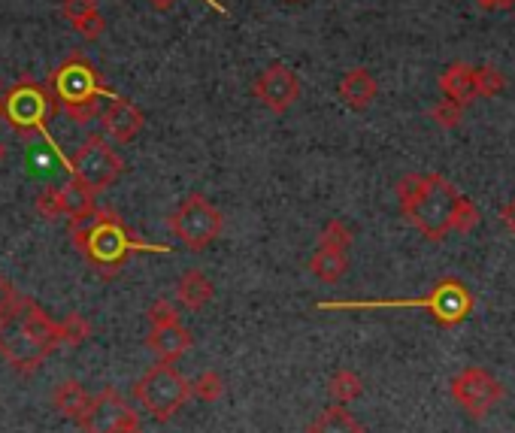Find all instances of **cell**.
<instances>
[{
	"instance_id": "obj_36",
	"label": "cell",
	"mask_w": 515,
	"mask_h": 433,
	"mask_svg": "<svg viewBox=\"0 0 515 433\" xmlns=\"http://www.w3.org/2000/svg\"><path fill=\"white\" fill-rule=\"evenodd\" d=\"M4 161H7V146L0 143V164H4Z\"/></svg>"
},
{
	"instance_id": "obj_4",
	"label": "cell",
	"mask_w": 515,
	"mask_h": 433,
	"mask_svg": "<svg viewBox=\"0 0 515 433\" xmlns=\"http://www.w3.org/2000/svg\"><path fill=\"white\" fill-rule=\"evenodd\" d=\"M58 110H64L67 119L85 125L97 116L100 110V97H116V91H110L103 85V76L97 73V67L91 64L88 55L82 52H70L46 79Z\"/></svg>"
},
{
	"instance_id": "obj_17",
	"label": "cell",
	"mask_w": 515,
	"mask_h": 433,
	"mask_svg": "<svg viewBox=\"0 0 515 433\" xmlns=\"http://www.w3.org/2000/svg\"><path fill=\"white\" fill-rule=\"evenodd\" d=\"M473 70H476V67H470V64H464V61L449 64V67L443 70V76H440V91H443V97L458 100L461 106L473 103V100H476V79H473Z\"/></svg>"
},
{
	"instance_id": "obj_20",
	"label": "cell",
	"mask_w": 515,
	"mask_h": 433,
	"mask_svg": "<svg viewBox=\"0 0 515 433\" xmlns=\"http://www.w3.org/2000/svg\"><path fill=\"white\" fill-rule=\"evenodd\" d=\"M306 433H367V430L346 406L334 403L306 424Z\"/></svg>"
},
{
	"instance_id": "obj_2",
	"label": "cell",
	"mask_w": 515,
	"mask_h": 433,
	"mask_svg": "<svg viewBox=\"0 0 515 433\" xmlns=\"http://www.w3.org/2000/svg\"><path fill=\"white\" fill-rule=\"evenodd\" d=\"M55 349L58 321H52V315H46L37 300L16 294L10 306L0 312V358L16 373L31 376Z\"/></svg>"
},
{
	"instance_id": "obj_6",
	"label": "cell",
	"mask_w": 515,
	"mask_h": 433,
	"mask_svg": "<svg viewBox=\"0 0 515 433\" xmlns=\"http://www.w3.org/2000/svg\"><path fill=\"white\" fill-rule=\"evenodd\" d=\"M55 113H58V103L46 82L19 79L0 97V119L22 137H31V134L46 137V128L55 119Z\"/></svg>"
},
{
	"instance_id": "obj_31",
	"label": "cell",
	"mask_w": 515,
	"mask_h": 433,
	"mask_svg": "<svg viewBox=\"0 0 515 433\" xmlns=\"http://www.w3.org/2000/svg\"><path fill=\"white\" fill-rule=\"evenodd\" d=\"M103 31H107V19H103L100 13H94V16H88L85 22H79V25H76V34H79V37H85V40H97Z\"/></svg>"
},
{
	"instance_id": "obj_3",
	"label": "cell",
	"mask_w": 515,
	"mask_h": 433,
	"mask_svg": "<svg viewBox=\"0 0 515 433\" xmlns=\"http://www.w3.org/2000/svg\"><path fill=\"white\" fill-rule=\"evenodd\" d=\"M461 191L440 173H406L397 182L400 212L422 237L443 243L452 234V209Z\"/></svg>"
},
{
	"instance_id": "obj_13",
	"label": "cell",
	"mask_w": 515,
	"mask_h": 433,
	"mask_svg": "<svg viewBox=\"0 0 515 433\" xmlns=\"http://www.w3.org/2000/svg\"><path fill=\"white\" fill-rule=\"evenodd\" d=\"M146 346L158 355V361L176 364V361L191 349V334L182 328V321H179V318L158 321V324H149Z\"/></svg>"
},
{
	"instance_id": "obj_15",
	"label": "cell",
	"mask_w": 515,
	"mask_h": 433,
	"mask_svg": "<svg viewBox=\"0 0 515 433\" xmlns=\"http://www.w3.org/2000/svg\"><path fill=\"white\" fill-rule=\"evenodd\" d=\"M376 94H379V85H376V79H373V73L367 67L349 70L343 76V82H340V97H343V103L349 106V110H355V113H364L367 106H373Z\"/></svg>"
},
{
	"instance_id": "obj_23",
	"label": "cell",
	"mask_w": 515,
	"mask_h": 433,
	"mask_svg": "<svg viewBox=\"0 0 515 433\" xmlns=\"http://www.w3.org/2000/svg\"><path fill=\"white\" fill-rule=\"evenodd\" d=\"M88 340H91V321H88L85 315L70 312L67 318L58 321V346L76 349V346H82V343H88Z\"/></svg>"
},
{
	"instance_id": "obj_24",
	"label": "cell",
	"mask_w": 515,
	"mask_h": 433,
	"mask_svg": "<svg viewBox=\"0 0 515 433\" xmlns=\"http://www.w3.org/2000/svg\"><path fill=\"white\" fill-rule=\"evenodd\" d=\"M222 394H225V379L216 370H206L191 382V397H197L203 403H216V400H222Z\"/></svg>"
},
{
	"instance_id": "obj_28",
	"label": "cell",
	"mask_w": 515,
	"mask_h": 433,
	"mask_svg": "<svg viewBox=\"0 0 515 433\" xmlns=\"http://www.w3.org/2000/svg\"><path fill=\"white\" fill-rule=\"evenodd\" d=\"M352 240H355V237H352L349 225H346L343 219H331V222L325 225L322 237H319V246H331V249H343V252H349Z\"/></svg>"
},
{
	"instance_id": "obj_12",
	"label": "cell",
	"mask_w": 515,
	"mask_h": 433,
	"mask_svg": "<svg viewBox=\"0 0 515 433\" xmlns=\"http://www.w3.org/2000/svg\"><path fill=\"white\" fill-rule=\"evenodd\" d=\"M252 94L270 113H288L300 97V79L285 64H270L252 82Z\"/></svg>"
},
{
	"instance_id": "obj_34",
	"label": "cell",
	"mask_w": 515,
	"mask_h": 433,
	"mask_svg": "<svg viewBox=\"0 0 515 433\" xmlns=\"http://www.w3.org/2000/svg\"><path fill=\"white\" fill-rule=\"evenodd\" d=\"M476 4L485 7V10H512L515 0H476Z\"/></svg>"
},
{
	"instance_id": "obj_35",
	"label": "cell",
	"mask_w": 515,
	"mask_h": 433,
	"mask_svg": "<svg viewBox=\"0 0 515 433\" xmlns=\"http://www.w3.org/2000/svg\"><path fill=\"white\" fill-rule=\"evenodd\" d=\"M149 4H152L155 10H170V7L176 4V0H149Z\"/></svg>"
},
{
	"instance_id": "obj_30",
	"label": "cell",
	"mask_w": 515,
	"mask_h": 433,
	"mask_svg": "<svg viewBox=\"0 0 515 433\" xmlns=\"http://www.w3.org/2000/svg\"><path fill=\"white\" fill-rule=\"evenodd\" d=\"M37 212H40V219H46V222H58V219H64V209H61V194H58V188H46L40 197H37Z\"/></svg>"
},
{
	"instance_id": "obj_7",
	"label": "cell",
	"mask_w": 515,
	"mask_h": 433,
	"mask_svg": "<svg viewBox=\"0 0 515 433\" xmlns=\"http://www.w3.org/2000/svg\"><path fill=\"white\" fill-rule=\"evenodd\" d=\"M134 397L137 403L155 418V421H167L173 418L191 397V382L176 370V364L158 361L155 367H149L137 385H134Z\"/></svg>"
},
{
	"instance_id": "obj_8",
	"label": "cell",
	"mask_w": 515,
	"mask_h": 433,
	"mask_svg": "<svg viewBox=\"0 0 515 433\" xmlns=\"http://www.w3.org/2000/svg\"><path fill=\"white\" fill-rule=\"evenodd\" d=\"M167 228L173 231V237H179L191 252H203L210 249L222 231H225V215L206 200L203 194H188L167 219Z\"/></svg>"
},
{
	"instance_id": "obj_1",
	"label": "cell",
	"mask_w": 515,
	"mask_h": 433,
	"mask_svg": "<svg viewBox=\"0 0 515 433\" xmlns=\"http://www.w3.org/2000/svg\"><path fill=\"white\" fill-rule=\"evenodd\" d=\"M70 240L100 279L119 276L125 261L137 252H155V255L170 252V246H158L134 237L113 209H97V206L88 215H82V219H70Z\"/></svg>"
},
{
	"instance_id": "obj_11",
	"label": "cell",
	"mask_w": 515,
	"mask_h": 433,
	"mask_svg": "<svg viewBox=\"0 0 515 433\" xmlns=\"http://www.w3.org/2000/svg\"><path fill=\"white\" fill-rule=\"evenodd\" d=\"M449 391H452L455 403L473 418H485L503 400V385L485 367H464L449 382Z\"/></svg>"
},
{
	"instance_id": "obj_16",
	"label": "cell",
	"mask_w": 515,
	"mask_h": 433,
	"mask_svg": "<svg viewBox=\"0 0 515 433\" xmlns=\"http://www.w3.org/2000/svg\"><path fill=\"white\" fill-rule=\"evenodd\" d=\"M216 297V285L210 282V276H206L203 270H185L182 276H179V282H176V300L185 306V309H191V312H197V309H203L206 303H210Z\"/></svg>"
},
{
	"instance_id": "obj_32",
	"label": "cell",
	"mask_w": 515,
	"mask_h": 433,
	"mask_svg": "<svg viewBox=\"0 0 515 433\" xmlns=\"http://www.w3.org/2000/svg\"><path fill=\"white\" fill-rule=\"evenodd\" d=\"M500 219H503V225H506V231L515 237V197L503 206V212H500Z\"/></svg>"
},
{
	"instance_id": "obj_22",
	"label": "cell",
	"mask_w": 515,
	"mask_h": 433,
	"mask_svg": "<svg viewBox=\"0 0 515 433\" xmlns=\"http://www.w3.org/2000/svg\"><path fill=\"white\" fill-rule=\"evenodd\" d=\"M328 394H331L334 403L346 406V403H352V400H358V397L364 394V379H361L355 370L340 367V370L328 379Z\"/></svg>"
},
{
	"instance_id": "obj_14",
	"label": "cell",
	"mask_w": 515,
	"mask_h": 433,
	"mask_svg": "<svg viewBox=\"0 0 515 433\" xmlns=\"http://www.w3.org/2000/svg\"><path fill=\"white\" fill-rule=\"evenodd\" d=\"M100 122H103V131H107L116 143H131L143 131L146 116H143V110L137 103L116 94L113 103H110V110L100 116Z\"/></svg>"
},
{
	"instance_id": "obj_33",
	"label": "cell",
	"mask_w": 515,
	"mask_h": 433,
	"mask_svg": "<svg viewBox=\"0 0 515 433\" xmlns=\"http://www.w3.org/2000/svg\"><path fill=\"white\" fill-rule=\"evenodd\" d=\"M13 297H16V291H13L10 279L0 276V312H4V309L10 306V300H13Z\"/></svg>"
},
{
	"instance_id": "obj_5",
	"label": "cell",
	"mask_w": 515,
	"mask_h": 433,
	"mask_svg": "<svg viewBox=\"0 0 515 433\" xmlns=\"http://www.w3.org/2000/svg\"><path fill=\"white\" fill-rule=\"evenodd\" d=\"M316 309H428L440 328H458L473 309V294L461 279H443L422 297L403 300H325Z\"/></svg>"
},
{
	"instance_id": "obj_37",
	"label": "cell",
	"mask_w": 515,
	"mask_h": 433,
	"mask_svg": "<svg viewBox=\"0 0 515 433\" xmlns=\"http://www.w3.org/2000/svg\"><path fill=\"white\" fill-rule=\"evenodd\" d=\"M291 4H297V0H291Z\"/></svg>"
},
{
	"instance_id": "obj_27",
	"label": "cell",
	"mask_w": 515,
	"mask_h": 433,
	"mask_svg": "<svg viewBox=\"0 0 515 433\" xmlns=\"http://www.w3.org/2000/svg\"><path fill=\"white\" fill-rule=\"evenodd\" d=\"M431 119L440 125V128H446V131H452V128H458L461 122H464V106L458 103V100H449V97H443L434 110H431Z\"/></svg>"
},
{
	"instance_id": "obj_19",
	"label": "cell",
	"mask_w": 515,
	"mask_h": 433,
	"mask_svg": "<svg viewBox=\"0 0 515 433\" xmlns=\"http://www.w3.org/2000/svg\"><path fill=\"white\" fill-rule=\"evenodd\" d=\"M349 270V252L343 249H331V246H316L313 258H309V273H313L319 282H340Z\"/></svg>"
},
{
	"instance_id": "obj_25",
	"label": "cell",
	"mask_w": 515,
	"mask_h": 433,
	"mask_svg": "<svg viewBox=\"0 0 515 433\" xmlns=\"http://www.w3.org/2000/svg\"><path fill=\"white\" fill-rule=\"evenodd\" d=\"M473 79H476V94L479 97H497L503 88H506V76L494 67V64H482L473 70Z\"/></svg>"
},
{
	"instance_id": "obj_18",
	"label": "cell",
	"mask_w": 515,
	"mask_h": 433,
	"mask_svg": "<svg viewBox=\"0 0 515 433\" xmlns=\"http://www.w3.org/2000/svg\"><path fill=\"white\" fill-rule=\"evenodd\" d=\"M52 403H55V409H58V415L61 418H67V421H82V415H85V409H88V403H91V394L85 391V385L82 382H76V379H64L58 388H55V394H52Z\"/></svg>"
},
{
	"instance_id": "obj_9",
	"label": "cell",
	"mask_w": 515,
	"mask_h": 433,
	"mask_svg": "<svg viewBox=\"0 0 515 433\" xmlns=\"http://www.w3.org/2000/svg\"><path fill=\"white\" fill-rule=\"evenodd\" d=\"M67 170H70V179L82 182L85 188L97 194L103 188H110L125 173V161L107 140L94 134L76 149V155L67 161Z\"/></svg>"
},
{
	"instance_id": "obj_26",
	"label": "cell",
	"mask_w": 515,
	"mask_h": 433,
	"mask_svg": "<svg viewBox=\"0 0 515 433\" xmlns=\"http://www.w3.org/2000/svg\"><path fill=\"white\" fill-rule=\"evenodd\" d=\"M479 209H476V203L467 197V194H461L458 197V203H455V209H452V231H458V234H470L476 225H479Z\"/></svg>"
},
{
	"instance_id": "obj_21",
	"label": "cell",
	"mask_w": 515,
	"mask_h": 433,
	"mask_svg": "<svg viewBox=\"0 0 515 433\" xmlns=\"http://www.w3.org/2000/svg\"><path fill=\"white\" fill-rule=\"evenodd\" d=\"M58 194H61V209H64L67 219H82V215H88L97 206L94 191L76 179H67L64 185H58Z\"/></svg>"
},
{
	"instance_id": "obj_29",
	"label": "cell",
	"mask_w": 515,
	"mask_h": 433,
	"mask_svg": "<svg viewBox=\"0 0 515 433\" xmlns=\"http://www.w3.org/2000/svg\"><path fill=\"white\" fill-rule=\"evenodd\" d=\"M61 13L76 28L79 22H85L88 16H94L100 10H97V0H61Z\"/></svg>"
},
{
	"instance_id": "obj_10",
	"label": "cell",
	"mask_w": 515,
	"mask_h": 433,
	"mask_svg": "<svg viewBox=\"0 0 515 433\" xmlns=\"http://www.w3.org/2000/svg\"><path fill=\"white\" fill-rule=\"evenodd\" d=\"M79 427L85 433H143L140 415L116 388H103L97 397H91Z\"/></svg>"
}]
</instances>
